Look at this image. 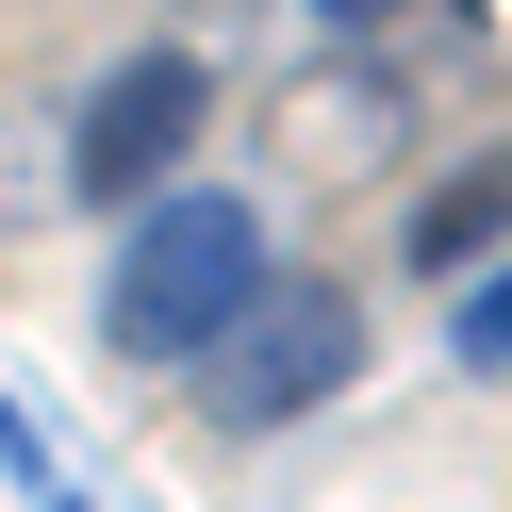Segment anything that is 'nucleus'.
<instances>
[{"label":"nucleus","mask_w":512,"mask_h":512,"mask_svg":"<svg viewBox=\"0 0 512 512\" xmlns=\"http://www.w3.org/2000/svg\"><path fill=\"white\" fill-rule=\"evenodd\" d=\"M265 281H281L265 199H232V182H166L149 215H116L100 347H116V364H215V347L265 314Z\"/></svg>","instance_id":"f257e3e1"},{"label":"nucleus","mask_w":512,"mask_h":512,"mask_svg":"<svg viewBox=\"0 0 512 512\" xmlns=\"http://www.w3.org/2000/svg\"><path fill=\"white\" fill-rule=\"evenodd\" d=\"M347 380H364V298H347V281H265V314L199 364V413L232 446H265V430H298L314 397H347Z\"/></svg>","instance_id":"f03ea898"},{"label":"nucleus","mask_w":512,"mask_h":512,"mask_svg":"<svg viewBox=\"0 0 512 512\" xmlns=\"http://www.w3.org/2000/svg\"><path fill=\"white\" fill-rule=\"evenodd\" d=\"M199 116H215L199 50H116V67L83 83V116H67V199L83 215H149L182 182V149H199Z\"/></svg>","instance_id":"7ed1b4c3"},{"label":"nucleus","mask_w":512,"mask_h":512,"mask_svg":"<svg viewBox=\"0 0 512 512\" xmlns=\"http://www.w3.org/2000/svg\"><path fill=\"white\" fill-rule=\"evenodd\" d=\"M413 265H430V281H479V265H496V166H446L430 199H413Z\"/></svg>","instance_id":"20e7f679"},{"label":"nucleus","mask_w":512,"mask_h":512,"mask_svg":"<svg viewBox=\"0 0 512 512\" xmlns=\"http://www.w3.org/2000/svg\"><path fill=\"white\" fill-rule=\"evenodd\" d=\"M446 347H463V380H496V364H512V298H496V265L446 298Z\"/></svg>","instance_id":"39448f33"},{"label":"nucleus","mask_w":512,"mask_h":512,"mask_svg":"<svg viewBox=\"0 0 512 512\" xmlns=\"http://www.w3.org/2000/svg\"><path fill=\"white\" fill-rule=\"evenodd\" d=\"M380 17H397V0H314V34H380Z\"/></svg>","instance_id":"423d86ee"},{"label":"nucleus","mask_w":512,"mask_h":512,"mask_svg":"<svg viewBox=\"0 0 512 512\" xmlns=\"http://www.w3.org/2000/svg\"><path fill=\"white\" fill-rule=\"evenodd\" d=\"M34 512H100V496H83V479H50V496H34Z\"/></svg>","instance_id":"0eeeda50"}]
</instances>
